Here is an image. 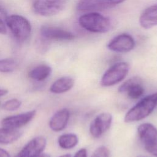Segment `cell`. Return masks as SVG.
I'll list each match as a JSON object with an SVG mask.
<instances>
[{
	"instance_id": "6da1fadb",
	"label": "cell",
	"mask_w": 157,
	"mask_h": 157,
	"mask_svg": "<svg viewBox=\"0 0 157 157\" xmlns=\"http://www.w3.org/2000/svg\"><path fill=\"white\" fill-rule=\"evenodd\" d=\"M156 106L157 92L144 97L131 108L125 114L124 121L132 123L143 120L149 116Z\"/></svg>"
},
{
	"instance_id": "7a4b0ae2",
	"label": "cell",
	"mask_w": 157,
	"mask_h": 157,
	"mask_svg": "<svg viewBox=\"0 0 157 157\" xmlns=\"http://www.w3.org/2000/svg\"><path fill=\"white\" fill-rule=\"evenodd\" d=\"M78 23L82 28L93 33H105L112 27L110 19L97 12H90L81 15Z\"/></svg>"
},
{
	"instance_id": "3957f363",
	"label": "cell",
	"mask_w": 157,
	"mask_h": 157,
	"mask_svg": "<svg viewBox=\"0 0 157 157\" xmlns=\"http://www.w3.org/2000/svg\"><path fill=\"white\" fill-rule=\"evenodd\" d=\"M6 23L14 37L20 42L27 40L31 33L30 22L20 15H10L5 18Z\"/></svg>"
},
{
	"instance_id": "277c9868",
	"label": "cell",
	"mask_w": 157,
	"mask_h": 157,
	"mask_svg": "<svg viewBox=\"0 0 157 157\" xmlns=\"http://www.w3.org/2000/svg\"><path fill=\"white\" fill-rule=\"evenodd\" d=\"M129 66L128 63L118 62L110 67L103 74L100 83L102 86H111L123 80L128 75Z\"/></svg>"
},
{
	"instance_id": "5b68a950",
	"label": "cell",
	"mask_w": 157,
	"mask_h": 157,
	"mask_svg": "<svg viewBox=\"0 0 157 157\" xmlns=\"http://www.w3.org/2000/svg\"><path fill=\"white\" fill-rule=\"evenodd\" d=\"M67 0H35L33 9L39 15L50 17L56 15L66 7Z\"/></svg>"
},
{
	"instance_id": "8992f818",
	"label": "cell",
	"mask_w": 157,
	"mask_h": 157,
	"mask_svg": "<svg viewBox=\"0 0 157 157\" xmlns=\"http://www.w3.org/2000/svg\"><path fill=\"white\" fill-rule=\"evenodd\" d=\"M126 0H78L77 10L83 12H96L113 8Z\"/></svg>"
},
{
	"instance_id": "52a82bcc",
	"label": "cell",
	"mask_w": 157,
	"mask_h": 157,
	"mask_svg": "<svg viewBox=\"0 0 157 157\" xmlns=\"http://www.w3.org/2000/svg\"><path fill=\"white\" fill-rule=\"evenodd\" d=\"M137 134L148 152L157 144V128L151 123L140 124L137 128Z\"/></svg>"
},
{
	"instance_id": "ba28073f",
	"label": "cell",
	"mask_w": 157,
	"mask_h": 157,
	"mask_svg": "<svg viewBox=\"0 0 157 157\" xmlns=\"http://www.w3.org/2000/svg\"><path fill=\"white\" fill-rule=\"evenodd\" d=\"M112 120V115L108 112L99 114L90 125L89 130L91 136L94 139L101 137L110 128Z\"/></svg>"
},
{
	"instance_id": "9c48e42d",
	"label": "cell",
	"mask_w": 157,
	"mask_h": 157,
	"mask_svg": "<svg viewBox=\"0 0 157 157\" xmlns=\"http://www.w3.org/2000/svg\"><path fill=\"white\" fill-rule=\"evenodd\" d=\"M40 33L44 39L48 40H72L75 38L72 33L55 26L44 25L40 28Z\"/></svg>"
},
{
	"instance_id": "30bf717a",
	"label": "cell",
	"mask_w": 157,
	"mask_h": 157,
	"mask_svg": "<svg viewBox=\"0 0 157 157\" xmlns=\"http://www.w3.org/2000/svg\"><path fill=\"white\" fill-rule=\"evenodd\" d=\"M136 42L129 34L122 33L113 37L107 44V48L118 53H127L134 49Z\"/></svg>"
},
{
	"instance_id": "8fae6325",
	"label": "cell",
	"mask_w": 157,
	"mask_h": 157,
	"mask_svg": "<svg viewBox=\"0 0 157 157\" xmlns=\"http://www.w3.org/2000/svg\"><path fill=\"white\" fill-rule=\"evenodd\" d=\"M121 93H126L132 99L140 98L144 93V88L142 80L139 77H133L124 82L118 89Z\"/></svg>"
},
{
	"instance_id": "7c38bea8",
	"label": "cell",
	"mask_w": 157,
	"mask_h": 157,
	"mask_svg": "<svg viewBox=\"0 0 157 157\" xmlns=\"http://www.w3.org/2000/svg\"><path fill=\"white\" fill-rule=\"evenodd\" d=\"M46 145V139L44 136H37L28 142L16 157H35L43 153Z\"/></svg>"
},
{
	"instance_id": "4fadbf2b",
	"label": "cell",
	"mask_w": 157,
	"mask_h": 157,
	"mask_svg": "<svg viewBox=\"0 0 157 157\" xmlns=\"http://www.w3.org/2000/svg\"><path fill=\"white\" fill-rule=\"evenodd\" d=\"M36 111L35 110L28 111L15 115L7 117L1 121L3 127L19 129L29 123L35 117Z\"/></svg>"
},
{
	"instance_id": "5bb4252c",
	"label": "cell",
	"mask_w": 157,
	"mask_h": 157,
	"mask_svg": "<svg viewBox=\"0 0 157 157\" xmlns=\"http://www.w3.org/2000/svg\"><path fill=\"white\" fill-rule=\"evenodd\" d=\"M70 118V112L66 108L58 110L49 121L50 128L55 132L63 131L67 125Z\"/></svg>"
},
{
	"instance_id": "9a60e30c",
	"label": "cell",
	"mask_w": 157,
	"mask_h": 157,
	"mask_svg": "<svg viewBox=\"0 0 157 157\" xmlns=\"http://www.w3.org/2000/svg\"><path fill=\"white\" fill-rule=\"evenodd\" d=\"M139 24L144 29H150L157 25V4L152 5L142 13Z\"/></svg>"
},
{
	"instance_id": "2e32d148",
	"label": "cell",
	"mask_w": 157,
	"mask_h": 157,
	"mask_svg": "<svg viewBox=\"0 0 157 157\" xmlns=\"http://www.w3.org/2000/svg\"><path fill=\"white\" fill-rule=\"evenodd\" d=\"M75 83L74 80L68 76L59 78L55 80L50 87V91L54 94H61L69 91Z\"/></svg>"
},
{
	"instance_id": "e0dca14e",
	"label": "cell",
	"mask_w": 157,
	"mask_h": 157,
	"mask_svg": "<svg viewBox=\"0 0 157 157\" xmlns=\"http://www.w3.org/2000/svg\"><path fill=\"white\" fill-rule=\"evenodd\" d=\"M22 132L18 129L6 127L0 128V144L7 145L17 141L21 136Z\"/></svg>"
},
{
	"instance_id": "ac0fdd59",
	"label": "cell",
	"mask_w": 157,
	"mask_h": 157,
	"mask_svg": "<svg viewBox=\"0 0 157 157\" xmlns=\"http://www.w3.org/2000/svg\"><path fill=\"white\" fill-rule=\"evenodd\" d=\"M52 71V68L48 65L40 64L33 68L29 72L28 75L34 80L42 82L50 75Z\"/></svg>"
},
{
	"instance_id": "d6986e66",
	"label": "cell",
	"mask_w": 157,
	"mask_h": 157,
	"mask_svg": "<svg viewBox=\"0 0 157 157\" xmlns=\"http://www.w3.org/2000/svg\"><path fill=\"white\" fill-rule=\"evenodd\" d=\"M78 142V136L74 133H66L61 135L58 139L59 146L64 150L74 148Z\"/></svg>"
},
{
	"instance_id": "ffe728a7",
	"label": "cell",
	"mask_w": 157,
	"mask_h": 157,
	"mask_svg": "<svg viewBox=\"0 0 157 157\" xmlns=\"http://www.w3.org/2000/svg\"><path fill=\"white\" fill-rule=\"evenodd\" d=\"M17 62L12 58H5L0 59V72H12L17 67Z\"/></svg>"
},
{
	"instance_id": "44dd1931",
	"label": "cell",
	"mask_w": 157,
	"mask_h": 157,
	"mask_svg": "<svg viewBox=\"0 0 157 157\" xmlns=\"http://www.w3.org/2000/svg\"><path fill=\"white\" fill-rule=\"evenodd\" d=\"M21 102L17 98H13L6 101L2 105L4 110L7 111H14L20 107Z\"/></svg>"
},
{
	"instance_id": "7402d4cb",
	"label": "cell",
	"mask_w": 157,
	"mask_h": 157,
	"mask_svg": "<svg viewBox=\"0 0 157 157\" xmlns=\"http://www.w3.org/2000/svg\"><path fill=\"white\" fill-rule=\"evenodd\" d=\"M91 157H109V150L105 146H100L93 151Z\"/></svg>"
},
{
	"instance_id": "603a6c76",
	"label": "cell",
	"mask_w": 157,
	"mask_h": 157,
	"mask_svg": "<svg viewBox=\"0 0 157 157\" xmlns=\"http://www.w3.org/2000/svg\"><path fill=\"white\" fill-rule=\"evenodd\" d=\"M74 157H87V151L86 148H82L79 149L74 155Z\"/></svg>"
},
{
	"instance_id": "cb8c5ba5",
	"label": "cell",
	"mask_w": 157,
	"mask_h": 157,
	"mask_svg": "<svg viewBox=\"0 0 157 157\" xmlns=\"http://www.w3.org/2000/svg\"><path fill=\"white\" fill-rule=\"evenodd\" d=\"M7 32L6 27L4 21L2 20V18H0V34H4Z\"/></svg>"
},
{
	"instance_id": "d4e9b609",
	"label": "cell",
	"mask_w": 157,
	"mask_h": 157,
	"mask_svg": "<svg viewBox=\"0 0 157 157\" xmlns=\"http://www.w3.org/2000/svg\"><path fill=\"white\" fill-rule=\"evenodd\" d=\"M0 157H10V155L6 150L0 148Z\"/></svg>"
},
{
	"instance_id": "484cf974",
	"label": "cell",
	"mask_w": 157,
	"mask_h": 157,
	"mask_svg": "<svg viewBox=\"0 0 157 157\" xmlns=\"http://www.w3.org/2000/svg\"><path fill=\"white\" fill-rule=\"evenodd\" d=\"M7 17V12L6 9L0 5V18H6Z\"/></svg>"
},
{
	"instance_id": "4316f807",
	"label": "cell",
	"mask_w": 157,
	"mask_h": 157,
	"mask_svg": "<svg viewBox=\"0 0 157 157\" xmlns=\"http://www.w3.org/2000/svg\"><path fill=\"white\" fill-rule=\"evenodd\" d=\"M151 154H152L153 155L155 156L156 157H157V144L148 152Z\"/></svg>"
},
{
	"instance_id": "83f0119b",
	"label": "cell",
	"mask_w": 157,
	"mask_h": 157,
	"mask_svg": "<svg viewBox=\"0 0 157 157\" xmlns=\"http://www.w3.org/2000/svg\"><path fill=\"white\" fill-rule=\"evenodd\" d=\"M35 157H50V156L48 154H47V153H42L41 154H40V155H37V156H36Z\"/></svg>"
},
{
	"instance_id": "f1b7e54d",
	"label": "cell",
	"mask_w": 157,
	"mask_h": 157,
	"mask_svg": "<svg viewBox=\"0 0 157 157\" xmlns=\"http://www.w3.org/2000/svg\"><path fill=\"white\" fill-rule=\"evenodd\" d=\"M59 157H71V155L70 154H65V155H61Z\"/></svg>"
},
{
	"instance_id": "f546056e",
	"label": "cell",
	"mask_w": 157,
	"mask_h": 157,
	"mask_svg": "<svg viewBox=\"0 0 157 157\" xmlns=\"http://www.w3.org/2000/svg\"><path fill=\"white\" fill-rule=\"evenodd\" d=\"M139 157H146V156H139Z\"/></svg>"
},
{
	"instance_id": "4dcf8cb0",
	"label": "cell",
	"mask_w": 157,
	"mask_h": 157,
	"mask_svg": "<svg viewBox=\"0 0 157 157\" xmlns=\"http://www.w3.org/2000/svg\"><path fill=\"white\" fill-rule=\"evenodd\" d=\"M0 105H1V102H0Z\"/></svg>"
}]
</instances>
